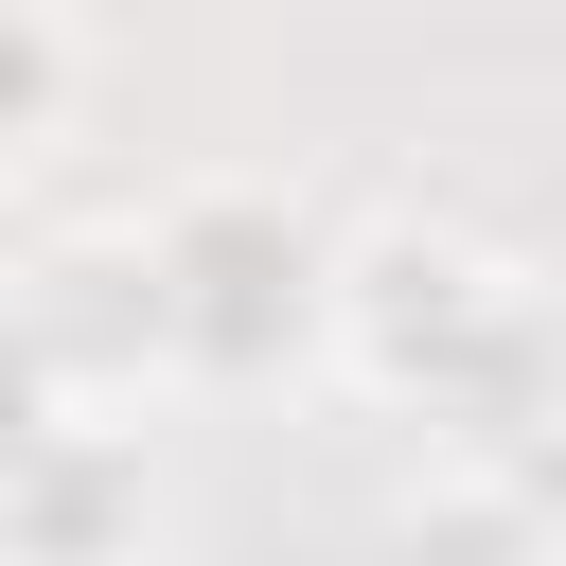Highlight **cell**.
Listing matches in <instances>:
<instances>
[{"label":"cell","mask_w":566,"mask_h":566,"mask_svg":"<svg viewBox=\"0 0 566 566\" xmlns=\"http://www.w3.org/2000/svg\"><path fill=\"white\" fill-rule=\"evenodd\" d=\"M389 566H548V531H531V513L460 460V478H424V495L389 513Z\"/></svg>","instance_id":"4"},{"label":"cell","mask_w":566,"mask_h":566,"mask_svg":"<svg viewBox=\"0 0 566 566\" xmlns=\"http://www.w3.org/2000/svg\"><path fill=\"white\" fill-rule=\"evenodd\" d=\"M142 548V442L124 424H53L0 478V566H124Z\"/></svg>","instance_id":"3"},{"label":"cell","mask_w":566,"mask_h":566,"mask_svg":"<svg viewBox=\"0 0 566 566\" xmlns=\"http://www.w3.org/2000/svg\"><path fill=\"white\" fill-rule=\"evenodd\" d=\"M478 478H495V495H513V513L548 531V566H566V407H548V424H531L513 460H478Z\"/></svg>","instance_id":"7"},{"label":"cell","mask_w":566,"mask_h":566,"mask_svg":"<svg viewBox=\"0 0 566 566\" xmlns=\"http://www.w3.org/2000/svg\"><path fill=\"white\" fill-rule=\"evenodd\" d=\"M142 283H159V354L195 389H248L283 354H318L336 318V230L283 195V177H177L159 230H142Z\"/></svg>","instance_id":"1"},{"label":"cell","mask_w":566,"mask_h":566,"mask_svg":"<svg viewBox=\"0 0 566 566\" xmlns=\"http://www.w3.org/2000/svg\"><path fill=\"white\" fill-rule=\"evenodd\" d=\"M53 106H71V18L53 0H0V159H35Z\"/></svg>","instance_id":"5"},{"label":"cell","mask_w":566,"mask_h":566,"mask_svg":"<svg viewBox=\"0 0 566 566\" xmlns=\"http://www.w3.org/2000/svg\"><path fill=\"white\" fill-rule=\"evenodd\" d=\"M53 424H88V407H71V389H53V354H35L18 318H0V478H18V460H35Z\"/></svg>","instance_id":"6"},{"label":"cell","mask_w":566,"mask_h":566,"mask_svg":"<svg viewBox=\"0 0 566 566\" xmlns=\"http://www.w3.org/2000/svg\"><path fill=\"white\" fill-rule=\"evenodd\" d=\"M513 301H531V283H513L478 230L389 212V230H336V318H318V354H336L371 407H442V389H460V354H478Z\"/></svg>","instance_id":"2"}]
</instances>
